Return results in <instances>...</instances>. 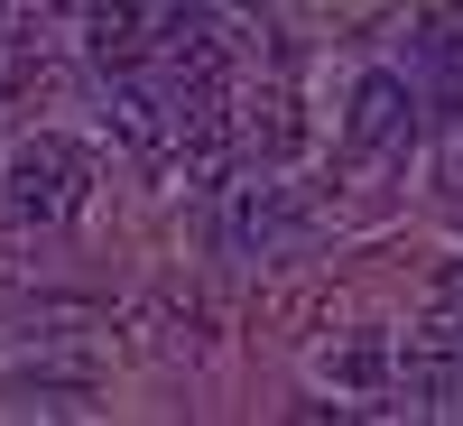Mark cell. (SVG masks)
Returning a JSON list of instances; mask_svg holds the SVG:
<instances>
[{"instance_id":"1","label":"cell","mask_w":463,"mask_h":426,"mask_svg":"<svg viewBox=\"0 0 463 426\" xmlns=\"http://www.w3.org/2000/svg\"><path fill=\"white\" fill-rule=\"evenodd\" d=\"M93 204V148L65 139V130H37L10 148V167H0V213L19 232H56Z\"/></svg>"},{"instance_id":"2","label":"cell","mask_w":463,"mask_h":426,"mask_svg":"<svg viewBox=\"0 0 463 426\" xmlns=\"http://www.w3.org/2000/svg\"><path fill=\"white\" fill-rule=\"evenodd\" d=\"M306 232V204H297V185L279 176V167H241L222 185V251H288Z\"/></svg>"},{"instance_id":"3","label":"cell","mask_w":463,"mask_h":426,"mask_svg":"<svg viewBox=\"0 0 463 426\" xmlns=\"http://www.w3.org/2000/svg\"><path fill=\"white\" fill-rule=\"evenodd\" d=\"M102 121H111V139H121L139 167H167V158H176V93H167V74H158V84H148V65L111 74Z\"/></svg>"},{"instance_id":"4","label":"cell","mask_w":463,"mask_h":426,"mask_svg":"<svg viewBox=\"0 0 463 426\" xmlns=\"http://www.w3.org/2000/svg\"><path fill=\"white\" fill-rule=\"evenodd\" d=\"M176 10H185V0H93V10H84V47H93V65H102V74L158 65Z\"/></svg>"},{"instance_id":"5","label":"cell","mask_w":463,"mask_h":426,"mask_svg":"<svg viewBox=\"0 0 463 426\" xmlns=\"http://www.w3.org/2000/svg\"><path fill=\"white\" fill-rule=\"evenodd\" d=\"M343 121H353L362 158H408V148H417V84H408V74H362Z\"/></svg>"},{"instance_id":"6","label":"cell","mask_w":463,"mask_h":426,"mask_svg":"<svg viewBox=\"0 0 463 426\" xmlns=\"http://www.w3.org/2000/svg\"><path fill=\"white\" fill-rule=\"evenodd\" d=\"M306 139H316V121H306V102H297L288 84H269L260 102H241V148H250V167H297Z\"/></svg>"},{"instance_id":"7","label":"cell","mask_w":463,"mask_h":426,"mask_svg":"<svg viewBox=\"0 0 463 426\" xmlns=\"http://www.w3.org/2000/svg\"><path fill=\"white\" fill-rule=\"evenodd\" d=\"M316 380H325V390H343V399H380V390L399 380V343L343 334V343H325V353H316Z\"/></svg>"},{"instance_id":"8","label":"cell","mask_w":463,"mask_h":426,"mask_svg":"<svg viewBox=\"0 0 463 426\" xmlns=\"http://www.w3.org/2000/svg\"><path fill=\"white\" fill-rule=\"evenodd\" d=\"M417 56H427V84L445 102H463V19H436L427 37H417Z\"/></svg>"},{"instance_id":"9","label":"cell","mask_w":463,"mask_h":426,"mask_svg":"<svg viewBox=\"0 0 463 426\" xmlns=\"http://www.w3.org/2000/svg\"><path fill=\"white\" fill-rule=\"evenodd\" d=\"M84 10H93V0H19V28L56 37V28H84Z\"/></svg>"},{"instance_id":"10","label":"cell","mask_w":463,"mask_h":426,"mask_svg":"<svg viewBox=\"0 0 463 426\" xmlns=\"http://www.w3.org/2000/svg\"><path fill=\"white\" fill-rule=\"evenodd\" d=\"M436 316H454V325H463V260H445V269H436Z\"/></svg>"},{"instance_id":"11","label":"cell","mask_w":463,"mask_h":426,"mask_svg":"<svg viewBox=\"0 0 463 426\" xmlns=\"http://www.w3.org/2000/svg\"><path fill=\"white\" fill-rule=\"evenodd\" d=\"M445 185H454V195H463V148H454V158H445Z\"/></svg>"}]
</instances>
